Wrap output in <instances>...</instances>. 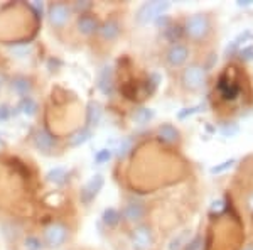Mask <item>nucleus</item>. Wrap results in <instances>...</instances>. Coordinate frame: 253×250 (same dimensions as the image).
<instances>
[{"instance_id": "72a5a7b5", "label": "nucleus", "mask_w": 253, "mask_h": 250, "mask_svg": "<svg viewBox=\"0 0 253 250\" xmlns=\"http://www.w3.org/2000/svg\"><path fill=\"white\" fill-rule=\"evenodd\" d=\"M24 245H26V250H42L44 249V244L38 239V237H27L26 242H24Z\"/></svg>"}, {"instance_id": "b1692460", "label": "nucleus", "mask_w": 253, "mask_h": 250, "mask_svg": "<svg viewBox=\"0 0 253 250\" xmlns=\"http://www.w3.org/2000/svg\"><path fill=\"white\" fill-rule=\"evenodd\" d=\"M132 146H133V139L132 137H125V139H122L120 142H118V147L115 149V154L118 159H124L126 157V154L132 150Z\"/></svg>"}, {"instance_id": "c9c22d12", "label": "nucleus", "mask_w": 253, "mask_h": 250, "mask_svg": "<svg viewBox=\"0 0 253 250\" xmlns=\"http://www.w3.org/2000/svg\"><path fill=\"white\" fill-rule=\"evenodd\" d=\"M201 244H203L201 237H194L193 240H189L186 244L184 250H201Z\"/></svg>"}, {"instance_id": "aec40b11", "label": "nucleus", "mask_w": 253, "mask_h": 250, "mask_svg": "<svg viewBox=\"0 0 253 250\" xmlns=\"http://www.w3.org/2000/svg\"><path fill=\"white\" fill-rule=\"evenodd\" d=\"M46 181L56 184V186H63V184H66L69 181V171L66 167H61V166L54 167V169H51L46 174Z\"/></svg>"}, {"instance_id": "dca6fc26", "label": "nucleus", "mask_w": 253, "mask_h": 250, "mask_svg": "<svg viewBox=\"0 0 253 250\" xmlns=\"http://www.w3.org/2000/svg\"><path fill=\"white\" fill-rule=\"evenodd\" d=\"M100 36H101V39H105V41H115L118 39V36H120V32H122V26H120V22H118L117 19H108V20H105L103 24L100 26Z\"/></svg>"}, {"instance_id": "7c9ffc66", "label": "nucleus", "mask_w": 253, "mask_h": 250, "mask_svg": "<svg viewBox=\"0 0 253 250\" xmlns=\"http://www.w3.org/2000/svg\"><path fill=\"white\" fill-rule=\"evenodd\" d=\"M91 7H93V3L89 2V0H83V2H81V0H78V2L73 3L71 10L76 12L78 15H83V14H88V10L91 9Z\"/></svg>"}, {"instance_id": "4be33fe9", "label": "nucleus", "mask_w": 253, "mask_h": 250, "mask_svg": "<svg viewBox=\"0 0 253 250\" xmlns=\"http://www.w3.org/2000/svg\"><path fill=\"white\" fill-rule=\"evenodd\" d=\"M122 220V213L117 210V208H105L103 213H101V221L107 225L108 228H113L120 223Z\"/></svg>"}, {"instance_id": "20e7f679", "label": "nucleus", "mask_w": 253, "mask_h": 250, "mask_svg": "<svg viewBox=\"0 0 253 250\" xmlns=\"http://www.w3.org/2000/svg\"><path fill=\"white\" fill-rule=\"evenodd\" d=\"M169 7H170L169 2H159V0L142 3L135 14L137 24L138 26H147V24H150V22H156V19L164 15L166 12L169 10Z\"/></svg>"}, {"instance_id": "f03ea898", "label": "nucleus", "mask_w": 253, "mask_h": 250, "mask_svg": "<svg viewBox=\"0 0 253 250\" xmlns=\"http://www.w3.org/2000/svg\"><path fill=\"white\" fill-rule=\"evenodd\" d=\"M211 22L206 14H194L186 19L184 34L193 41H203L210 36Z\"/></svg>"}, {"instance_id": "f8f14e48", "label": "nucleus", "mask_w": 253, "mask_h": 250, "mask_svg": "<svg viewBox=\"0 0 253 250\" xmlns=\"http://www.w3.org/2000/svg\"><path fill=\"white\" fill-rule=\"evenodd\" d=\"M96 87L103 95L112 97L113 95V88H115V80H113V69L112 66H103L98 73V81Z\"/></svg>"}, {"instance_id": "f3484780", "label": "nucleus", "mask_w": 253, "mask_h": 250, "mask_svg": "<svg viewBox=\"0 0 253 250\" xmlns=\"http://www.w3.org/2000/svg\"><path fill=\"white\" fill-rule=\"evenodd\" d=\"M157 137L166 144H177L181 139V132L172 124H162L157 127Z\"/></svg>"}, {"instance_id": "a19ab883", "label": "nucleus", "mask_w": 253, "mask_h": 250, "mask_svg": "<svg viewBox=\"0 0 253 250\" xmlns=\"http://www.w3.org/2000/svg\"><path fill=\"white\" fill-rule=\"evenodd\" d=\"M248 250H253V249H248Z\"/></svg>"}, {"instance_id": "412c9836", "label": "nucleus", "mask_w": 253, "mask_h": 250, "mask_svg": "<svg viewBox=\"0 0 253 250\" xmlns=\"http://www.w3.org/2000/svg\"><path fill=\"white\" fill-rule=\"evenodd\" d=\"M17 110H19V113H22V115H26V117H34L39 110V105L32 97H26V98H20Z\"/></svg>"}, {"instance_id": "58836bf2", "label": "nucleus", "mask_w": 253, "mask_h": 250, "mask_svg": "<svg viewBox=\"0 0 253 250\" xmlns=\"http://www.w3.org/2000/svg\"><path fill=\"white\" fill-rule=\"evenodd\" d=\"M248 204H250V208L253 210V195H250V198H248Z\"/></svg>"}, {"instance_id": "6e6552de", "label": "nucleus", "mask_w": 253, "mask_h": 250, "mask_svg": "<svg viewBox=\"0 0 253 250\" xmlns=\"http://www.w3.org/2000/svg\"><path fill=\"white\" fill-rule=\"evenodd\" d=\"M32 142H34V147L42 154H52L56 149H58V139L54 137L47 129H39L36 130L34 135H32Z\"/></svg>"}, {"instance_id": "423d86ee", "label": "nucleus", "mask_w": 253, "mask_h": 250, "mask_svg": "<svg viewBox=\"0 0 253 250\" xmlns=\"http://www.w3.org/2000/svg\"><path fill=\"white\" fill-rule=\"evenodd\" d=\"M154 244V232L149 225L138 223L130 232V245L133 250H149Z\"/></svg>"}, {"instance_id": "cd10ccee", "label": "nucleus", "mask_w": 253, "mask_h": 250, "mask_svg": "<svg viewBox=\"0 0 253 250\" xmlns=\"http://www.w3.org/2000/svg\"><path fill=\"white\" fill-rule=\"evenodd\" d=\"M235 162H236V159H226V161H223V162H219V164H216V166L211 167L210 173L211 174H221V173H224V171L231 169Z\"/></svg>"}, {"instance_id": "e433bc0d", "label": "nucleus", "mask_w": 253, "mask_h": 250, "mask_svg": "<svg viewBox=\"0 0 253 250\" xmlns=\"http://www.w3.org/2000/svg\"><path fill=\"white\" fill-rule=\"evenodd\" d=\"M31 9L36 10L38 17H42V12H44V5L41 2H31Z\"/></svg>"}, {"instance_id": "393cba45", "label": "nucleus", "mask_w": 253, "mask_h": 250, "mask_svg": "<svg viewBox=\"0 0 253 250\" xmlns=\"http://www.w3.org/2000/svg\"><path fill=\"white\" fill-rule=\"evenodd\" d=\"M184 36V27H181V26H169L166 29V38L169 43H172V44H177L179 43V39Z\"/></svg>"}, {"instance_id": "a211bd4d", "label": "nucleus", "mask_w": 253, "mask_h": 250, "mask_svg": "<svg viewBox=\"0 0 253 250\" xmlns=\"http://www.w3.org/2000/svg\"><path fill=\"white\" fill-rule=\"evenodd\" d=\"M91 137H93V130L88 129V127L76 129L75 132L68 137V147H81L83 144H86Z\"/></svg>"}, {"instance_id": "f257e3e1", "label": "nucleus", "mask_w": 253, "mask_h": 250, "mask_svg": "<svg viewBox=\"0 0 253 250\" xmlns=\"http://www.w3.org/2000/svg\"><path fill=\"white\" fill-rule=\"evenodd\" d=\"M69 239V227L63 221H51L42 230V244L51 250H58Z\"/></svg>"}, {"instance_id": "6ab92c4d", "label": "nucleus", "mask_w": 253, "mask_h": 250, "mask_svg": "<svg viewBox=\"0 0 253 250\" xmlns=\"http://www.w3.org/2000/svg\"><path fill=\"white\" fill-rule=\"evenodd\" d=\"M252 39H253V34L250 31L240 32V34L226 46V54H235V52H238L242 48L248 46V43H252Z\"/></svg>"}, {"instance_id": "7ed1b4c3", "label": "nucleus", "mask_w": 253, "mask_h": 250, "mask_svg": "<svg viewBox=\"0 0 253 250\" xmlns=\"http://www.w3.org/2000/svg\"><path fill=\"white\" fill-rule=\"evenodd\" d=\"M181 85L189 92H198L206 85V68L199 63L186 66L181 73Z\"/></svg>"}, {"instance_id": "c85d7f7f", "label": "nucleus", "mask_w": 253, "mask_h": 250, "mask_svg": "<svg viewBox=\"0 0 253 250\" xmlns=\"http://www.w3.org/2000/svg\"><path fill=\"white\" fill-rule=\"evenodd\" d=\"M187 237H189V232H182L179 237H175V239L170 242V245H169V250H181V249H184L186 247V244L189 240H186Z\"/></svg>"}, {"instance_id": "9d476101", "label": "nucleus", "mask_w": 253, "mask_h": 250, "mask_svg": "<svg viewBox=\"0 0 253 250\" xmlns=\"http://www.w3.org/2000/svg\"><path fill=\"white\" fill-rule=\"evenodd\" d=\"M100 20H98L93 14H83V15H78L76 19V29L81 36H93L100 31Z\"/></svg>"}, {"instance_id": "2eb2a0df", "label": "nucleus", "mask_w": 253, "mask_h": 250, "mask_svg": "<svg viewBox=\"0 0 253 250\" xmlns=\"http://www.w3.org/2000/svg\"><path fill=\"white\" fill-rule=\"evenodd\" d=\"M218 90H219V93H221V97L224 98V100H235L240 93V87L235 83V81H231L230 78H228L226 73L219 76Z\"/></svg>"}, {"instance_id": "39448f33", "label": "nucleus", "mask_w": 253, "mask_h": 250, "mask_svg": "<svg viewBox=\"0 0 253 250\" xmlns=\"http://www.w3.org/2000/svg\"><path fill=\"white\" fill-rule=\"evenodd\" d=\"M71 7L64 2H52L47 5V12H46V17H47V22L51 27L54 29H63L64 26L69 22L71 19Z\"/></svg>"}, {"instance_id": "f704fd0d", "label": "nucleus", "mask_w": 253, "mask_h": 250, "mask_svg": "<svg viewBox=\"0 0 253 250\" xmlns=\"http://www.w3.org/2000/svg\"><path fill=\"white\" fill-rule=\"evenodd\" d=\"M238 56H240V59L245 61V63L252 61V59H253V46H252V44H248V46H245V48L240 49V51H238Z\"/></svg>"}, {"instance_id": "bb28decb", "label": "nucleus", "mask_w": 253, "mask_h": 250, "mask_svg": "<svg viewBox=\"0 0 253 250\" xmlns=\"http://www.w3.org/2000/svg\"><path fill=\"white\" fill-rule=\"evenodd\" d=\"M203 110H205V105H203V103H199L196 106H189V108H182V110H179V112H177V118H179V120H186V118L193 117V115H196V113L203 112Z\"/></svg>"}, {"instance_id": "0eeeda50", "label": "nucleus", "mask_w": 253, "mask_h": 250, "mask_svg": "<svg viewBox=\"0 0 253 250\" xmlns=\"http://www.w3.org/2000/svg\"><path fill=\"white\" fill-rule=\"evenodd\" d=\"M105 186V178L101 174H93L91 178L88 179L86 184L81 188V193H80V200L83 204H88L93 203L96 200V196L100 195V191L103 190Z\"/></svg>"}, {"instance_id": "473e14b6", "label": "nucleus", "mask_w": 253, "mask_h": 250, "mask_svg": "<svg viewBox=\"0 0 253 250\" xmlns=\"http://www.w3.org/2000/svg\"><path fill=\"white\" fill-rule=\"evenodd\" d=\"M219 130H221V134L224 137H235V135L240 132V127L236 125L235 122H226Z\"/></svg>"}, {"instance_id": "4468645a", "label": "nucleus", "mask_w": 253, "mask_h": 250, "mask_svg": "<svg viewBox=\"0 0 253 250\" xmlns=\"http://www.w3.org/2000/svg\"><path fill=\"white\" fill-rule=\"evenodd\" d=\"M101 117H103V106H101L100 101H96V100L88 101L86 118H84L86 125H84V127H88V129L93 130V127H96L101 122Z\"/></svg>"}, {"instance_id": "4c0bfd02", "label": "nucleus", "mask_w": 253, "mask_h": 250, "mask_svg": "<svg viewBox=\"0 0 253 250\" xmlns=\"http://www.w3.org/2000/svg\"><path fill=\"white\" fill-rule=\"evenodd\" d=\"M252 3H253V0H245V2H243V0H240L238 5L240 7H248V5H252Z\"/></svg>"}, {"instance_id": "5701e85b", "label": "nucleus", "mask_w": 253, "mask_h": 250, "mask_svg": "<svg viewBox=\"0 0 253 250\" xmlns=\"http://www.w3.org/2000/svg\"><path fill=\"white\" fill-rule=\"evenodd\" d=\"M154 110L152 108H147V106H140V108H137L135 112H133V120L137 122V124H147V122H150L154 118Z\"/></svg>"}, {"instance_id": "2f4dec72", "label": "nucleus", "mask_w": 253, "mask_h": 250, "mask_svg": "<svg viewBox=\"0 0 253 250\" xmlns=\"http://www.w3.org/2000/svg\"><path fill=\"white\" fill-rule=\"evenodd\" d=\"M31 49H32L31 44H20V46L10 48V51H12V54H14L15 58H26V56H29Z\"/></svg>"}, {"instance_id": "c756f323", "label": "nucleus", "mask_w": 253, "mask_h": 250, "mask_svg": "<svg viewBox=\"0 0 253 250\" xmlns=\"http://www.w3.org/2000/svg\"><path fill=\"white\" fill-rule=\"evenodd\" d=\"M112 157H113V150L112 149H100L95 154V164H98V166H101V164H107Z\"/></svg>"}, {"instance_id": "ddd939ff", "label": "nucleus", "mask_w": 253, "mask_h": 250, "mask_svg": "<svg viewBox=\"0 0 253 250\" xmlns=\"http://www.w3.org/2000/svg\"><path fill=\"white\" fill-rule=\"evenodd\" d=\"M120 213L126 221H130V223H138V221H142L145 218L147 208L144 203L132 201V203H126Z\"/></svg>"}, {"instance_id": "a878e982", "label": "nucleus", "mask_w": 253, "mask_h": 250, "mask_svg": "<svg viewBox=\"0 0 253 250\" xmlns=\"http://www.w3.org/2000/svg\"><path fill=\"white\" fill-rule=\"evenodd\" d=\"M19 110L17 106L15 108H12L9 103H0V124H5V122H9L12 117L17 115Z\"/></svg>"}, {"instance_id": "1a4fd4ad", "label": "nucleus", "mask_w": 253, "mask_h": 250, "mask_svg": "<svg viewBox=\"0 0 253 250\" xmlns=\"http://www.w3.org/2000/svg\"><path fill=\"white\" fill-rule=\"evenodd\" d=\"M189 59V48L186 44H170L169 49L166 51V63L170 68H181Z\"/></svg>"}, {"instance_id": "ea45409f", "label": "nucleus", "mask_w": 253, "mask_h": 250, "mask_svg": "<svg viewBox=\"0 0 253 250\" xmlns=\"http://www.w3.org/2000/svg\"><path fill=\"white\" fill-rule=\"evenodd\" d=\"M3 147H5V142H3V141H2V139H0V150H2V149H3Z\"/></svg>"}, {"instance_id": "9b49d317", "label": "nucleus", "mask_w": 253, "mask_h": 250, "mask_svg": "<svg viewBox=\"0 0 253 250\" xmlns=\"http://www.w3.org/2000/svg\"><path fill=\"white\" fill-rule=\"evenodd\" d=\"M10 88H12V92H14L17 97L26 98V97H31L32 90H34V81H32L31 76L15 75L10 80Z\"/></svg>"}]
</instances>
